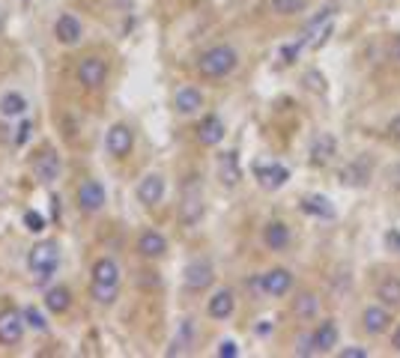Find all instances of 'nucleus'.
I'll list each match as a JSON object with an SVG mask.
<instances>
[{
    "label": "nucleus",
    "instance_id": "27",
    "mask_svg": "<svg viewBox=\"0 0 400 358\" xmlns=\"http://www.w3.org/2000/svg\"><path fill=\"white\" fill-rule=\"evenodd\" d=\"M302 209H305L308 215L328 218V221L335 218V206H332V201H328V197H323V194H311V197H305V201H302Z\"/></svg>",
    "mask_w": 400,
    "mask_h": 358
},
{
    "label": "nucleus",
    "instance_id": "41",
    "mask_svg": "<svg viewBox=\"0 0 400 358\" xmlns=\"http://www.w3.org/2000/svg\"><path fill=\"white\" fill-rule=\"evenodd\" d=\"M392 346L400 352V323H397V328H394V334H392Z\"/></svg>",
    "mask_w": 400,
    "mask_h": 358
},
{
    "label": "nucleus",
    "instance_id": "26",
    "mask_svg": "<svg viewBox=\"0 0 400 358\" xmlns=\"http://www.w3.org/2000/svg\"><path fill=\"white\" fill-rule=\"evenodd\" d=\"M45 307L51 314H66L69 307H72V293L66 290V287H48V293H45Z\"/></svg>",
    "mask_w": 400,
    "mask_h": 358
},
{
    "label": "nucleus",
    "instance_id": "20",
    "mask_svg": "<svg viewBox=\"0 0 400 358\" xmlns=\"http://www.w3.org/2000/svg\"><path fill=\"white\" fill-rule=\"evenodd\" d=\"M174 108L183 117H192L203 108V93H200L197 87H179L174 93Z\"/></svg>",
    "mask_w": 400,
    "mask_h": 358
},
{
    "label": "nucleus",
    "instance_id": "32",
    "mask_svg": "<svg viewBox=\"0 0 400 358\" xmlns=\"http://www.w3.org/2000/svg\"><path fill=\"white\" fill-rule=\"evenodd\" d=\"M308 9V0H272V12L275 15H299Z\"/></svg>",
    "mask_w": 400,
    "mask_h": 358
},
{
    "label": "nucleus",
    "instance_id": "9",
    "mask_svg": "<svg viewBox=\"0 0 400 358\" xmlns=\"http://www.w3.org/2000/svg\"><path fill=\"white\" fill-rule=\"evenodd\" d=\"M24 328H27V323H24V314L22 311H15V307L0 311V343H3V346L22 343Z\"/></svg>",
    "mask_w": 400,
    "mask_h": 358
},
{
    "label": "nucleus",
    "instance_id": "37",
    "mask_svg": "<svg viewBox=\"0 0 400 358\" xmlns=\"http://www.w3.org/2000/svg\"><path fill=\"white\" fill-rule=\"evenodd\" d=\"M338 355H341V358H367L371 352H367V350H362V346H347V350H341Z\"/></svg>",
    "mask_w": 400,
    "mask_h": 358
},
{
    "label": "nucleus",
    "instance_id": "24",
    "mask_svg": "<svg viewBox=\"0 0 400 358\" xmlns=\"http://www.w3.org/2000/svg\"><path fill=\"white\" fill-rule=\"evenodd\" d=\"M338 153V141H335V135H317L314 137V144H311V158H314V164H326V162H332Z\"/></svg>",
    "mask_w": 400,
    "mask_h": 358
},
{
    "label": "nucleus",
    "instance_id": "7",
    "mask_svg": "<svg viewBox=\"0 0 400 358\" xmlns=\"http://www.w3.org/2000/svg\"><path fill=\"white\" fill-rule=\"evenodd\" d=\"M78 209L81 212H102L105 203H108V191H105V185L99 182V179H87V182L78 185Z\"/></svg>",
    "mask_w": 400,
    "mask_h": 358
},
{
    "label": "nucleus",
    "instance_id": "6",
    "mask_svg": "<svg viewBox=\"0 0 400 358\" xmlns=\"http://www.w3.org/2000/svg\"><path fill=\"white\" fill-rule=\"evenodd\" d=\"M183 281H185V290L203 293L206 287H212V281H215V268H212V263H209L206 257H194V260L185 266Z\"/></svg>",
    "mask_w": 400,
    "mask_h": 358
},
{
    "label": "nucleus",
    "instance_id": "17",
    "mask_svg": "<svg viewBox=\"0 0 400 358\" xmlns=\"http://www.w3.org/2000/svg\"><path fill=\"white\" fill-rule=\"evenodd\" d=\"M138 254L144 257V260H158V257L167 254V239L158 233V230H144L138 236Z\"/></svg>",
    "mask_w": 400,
    "mask_h": 358
},
{
    "label": "nucleus",
    "instance_id": "36",
    "mask_svg": "<svg viewBox=\"0 0 400 358\" xmlns=\"http://www.w3.org/2000/svg\"><path fill=\"white\" fill-rule=\"evenodd\" d=\"M305 81H308L311 90H317V93H323V90H326V81H323V75H319V72H308Z\"/></svg>",
    "mask_w": 400,
    "mask_h": 358
},
{
    "label": "nucleus",
    "instance_id": "8",
    "mask_svg": "<svg viewBox=\"0 0 400 358\" xmlns=\"http://www.w3.org/2000/svg\"><path fill=\"white\" fill-rule=\"evenodd\" d=\"M105 149H108V153H111L114 158L132 155V149H135V132H132V126L114 123L111 128H108V135H105Z\"/></svg>",
    "mask_w": 400,
    "mask_h": 358
},
{
    "label": "nucleus",
    "instance_id": "11",
    "mask_svg": "<svg viewBox=\"0 0 400 358\" xmlns=\"http://www.w3.org/2000/svg\"><path fill=\"white\" fill-rule=\"evenodd\" d=\"M293 290V272L290 268H269V272L260 275V293L281 298Z\"/></svg>",
    "mask_w": 400,
    "mask_h": 358
},
{
    "label": "nucleus",
    "instance_id": "23",
    "mask_svg": "<svg viewBox=\"0 0 400 358\" xmlns=\"http://www.w3.org/2000/svg\"><path fill=\"white\" fill-rule=\"evenodd\" d=\"M290 239H293V233H290V227L284 221H269L263 227V245L269 251H284L290 245Z\"/></svg>",
    "mask_w": 400,
    "mask_h": 358
},
{
    "label": "nucleus",
    "instance_id": "29",
    "mask_svg": "<svg viewBox=\"0 0 400 358\" xmlns=\"http://www.w3.org/2000/svg\"><path fill=\"white\" fill-rule=\"evenodd\" d=\"M27 111V99L22 93H3L0 96V117H22Z\"/></svg>",
    "mask_w": 400,
    "mask_h": 358
},
{
    "label": "nucleus",
    "instance_id": "5",
    "mask_svg": "<svg viewBox=\"0 0 400 358\" xmlns=\"http://www.w3.org/2000/svg\"><path fill=\"white\" fill-rule=\"evenodd\" d=\"M75 75H78V84L84 90H102L108 84V75H111V69H108V60L105 57H81L75 66Z\"/></svg>",
    "mask_w": 400,
    "mask_h": 358
},
{
    "label": "nucleus",
    "instance_id": "33",
    "mask_svg": "<svg viewBox=\"0 0 400 358\" xmlns=\"http://www.w3.org/2000/svg\"><path fill=\"white\" fill-rule=\"evenodd\" d=\"M24 323H27V328H33V332H45L48 328V323H45V316H42V311L39 307H24Z\"/></svg>",
    "mask_w": 400,
    "mask_h": 358
},
{
    "label": "nucleus",
    "instance_id": "12",
    "mask_svg": "<svg viewBox=\"0 0 400 358\" xmlns=\"http://www.w3.org/2000/svg\"><path fill=\"white\" fill-rule=\"evenodd\" d=\"M54 36H57V42L60 45H66V48H72L81 42V36H84V24H81V18H75L72 12H63L54 22Z\"/></svg>",
    "mask_w": 400,
    "mask_h": 358
},
{
    "label": "nucleus",
    "instance_id": "38",
    "mask_svg": "<svg viewBox=\"0 0 400 358\" xmlns=\"http://www.w3.org/2000/svg\"><path fill=\"white\" fill-rule=\"evenodd\" d=\"M30 132H33V123H22V128H18V135H15V144H27Z\"/></svg>",
    "mask_w": 400,
    "mask_h": 358
},
{
    "label": "nucleus",
    "instance_id": "3",
    "mask_svg": "<svg viewBox=\"0 0 400 358\" xmlns=\"http://www.w3.org/2000/svg\"><path fill=\"white\" fill-rule=\"evenodd\" d=\"M60 266V245L57 242H36L27 251V268L39 284H45L48 278L57 272Z\"/></svg>",
    "mask_w": 400,
    "mask_h": 358
},
{
    "label": "nucleus",
    "instance_id": "10",
    "mask_svg": "<svg viewBox=\"0 0 400 358\" xmlns=\"http://www.w3.org/2000/svg\"><path fill=\"white\" fill-rule=\"evenodd\" d=\"M328 33H332V9H323L319 15H314L311 22H308L305 27V33H302V42L305 48H319L328 39Z\"/></svg>",
    "mask_w": 400,
    "mask_h": 358
},
{
    "label": "nucleus",
    "instance_id": "31",
    "mask_svg": "<svg viewBox=\"0 0 400 358\" xmlns=\"http://www.w3.org/2000/svg\"><path fill=\"white\" fill-rule=\"evenodd\" d=\"M319 311V298L314 293H299V298L293 302V314L302 316V320H314Z\"/></svg>",
    "mask_w": 400,
    "mask_h": 358
},
{
    "label": "nucleus",
    "instance_id": "22",
    "mask_svg": "<svg viewBox=\"0 0 400 358\" xmlns=\"http://www.w3.org/2000/svg\"><path fill=\"white\" fill-rule=\"evenodd\" d=\"M367 179H371V164H367V158H356V162H349L341 171V182L347 188H365Z\"/></svg>",
    "mask_w": 400,
    "mask_h": 358
},
{
    "label": "nucleus",
    "instance_id": "13",
    "mask_svg": "<svg viewBox=\"0 0 400 358\" xmlns=\"http://www.w3.org/2000/svg\"><path fill=\"white\" fill-rule=\"evenodd\" d=\"M165 191H167V185H165V176L162 173H147L141 182H138V201H141L144 206H158L165 201Z\"/></svg>",
    "mask_w": 400,
    "mask_h": 358
},
{
    "label": "nucleus",
    "instance_id": "14",
    "mask_svg": "<svg viewBox=\"0 0 400 358\" xmlns=\"http://www.w3.org/2000/svg\"><path fill=\"white\" fill-rule=\"evenodd\" d=\"M254 176H257L260 188H266V191H278L281 185H287L290 171H287L284 164L272 162V164H257V167H254Z\"/></svg>",
    "mask_w": 400,
    "mask_h": 358
},
{
    "label": "nucleus",
    "instance_id": "21",
    "mask_svg": "<svg viewBox=\"0 0 400 358\" xmlns=\"http://www.w3.org/2000/svg\"><path fill=\"white\" fill-rule=\"evenodd\" d=\"M311 343H314V355H319V352H332L335 346H338V325H335L332 320L319 323L314 332H311Z\"/></svg>",
    "mask_w": 400,
    "mask_h": 358
},
{
    "label": "nucleus",
    "instance_id": "35",
    "mask_svg": "<svg viewBox=\"0 0 400 358\" xmlns=\"http://www.w3.org/2000/svg\"><path fill=\"white\" fill-rule=\"evenodd\" d=\"M215 352L222 355V358H236V355H239V346H236V341H222Z\"/></svg>",
    "mask_w": 400,
    "mask_h": 358
},
{
    "label": "nucleus",
    "instance_id": "39",
    "mask_svg": "<svg viewBox=\"0 0 400 358\" xmlns=\"http://www.w3.org/2000/svg\"><path fill=\"white\" fill-rule=\"evenodd\" d=\"M385 242H388V248L400 251V233H397V230H388V233H385Z\"/></svg>",
    "mask_w": 400,
    "mask_h": 358
},
{
    "label": "nucleus",
    "instance_id": "34",
    "mask_svg": "<svg viewBox=\"0 0 400 358\" xmlns=\"http://www.w3.org/2000/svg\"><path fill=\"white\" fill-rule=\"evenodd\" d=\"M24 227H27L30 233H42V230H45L42 212H36V209H27V212H24Z\"/></svg>",
    "mask_w": 400,
    "mask_h": 358
},
{
    "label": "nucleus",
    "instance_id": "16",
    "mask_svg": "<svg viewBox=\"0 0 400 358\" xmlns=\"http://www.w3.org/2000/svg\"><path fill=\"white\" fill-rule=\"evenodd\" d=\"M33 173H36V179L39 182H45V185H51V182H57L60 179V173H63V162H60V155L57 153H42L33 162Z\"/></svg>",
    "mask_w": 400,
    "mask_h": 358
},
{
    "label": "nucleus",
    "instance_id": "40",
    "mask_svg": "<svg viewBox=\"0 0 400 358\" xmlns=\"http://www.w3.org/2000/svg\"><path fill=\"white\" fill-rule=\"evenodd\" d=\"M388 135H392L394 141H400V114L392 119V123H388Z\"/></svg>",
    "mask_w": 400,
    "mask_h": 358
},
{
    "label": "nucleus",
    "instance_id": "30",
    "mask_svg": "<svg viewBox=\"0 0 400 358\" xmlns=\"http://www.w3.org/2000/svg\"><path fill=\"white\" fill-rule=\"evenodd\" d=\"M192 341H194V323L192 320H183V325H179V334L174 337V346L167 350V355L188 352V350H192Z\"/></svg>",
    "mask_w": 400,
    "mask_h": 358
},
{
    "label": "nucleus",
    "instance_id": "25",
    "mask_svg": "<svg viewBox=\"0 0 400 358\" xmlns=\"http://www.w3.org/2000/svg\"><path fill=\"white\" fill-rule=\"evenodd\" d=\"M218 179L224 185H236L242 179V167H239V155L236 153H222L218 155Z\"/></svg>",
    "mask_w": 400,
    "mask_h": 358
},
{
    "label": "nucleus",
    "instance_id": "4",
    "mask_svg": "<svg viewBox=\"0 0 400 358\" xmlns=\"http://www.w3.org/2000/svg\"><path fill=\"white\" fill-rule=\"evenodd\" d=\"M203 218V182L200 176H185L183 194H179V221L185 227H194Z\"/></svg>",
    "mask_w": 400,
    "mask_h": 358
},
{
    "label": "nucleus",
    "instance_id": "42",
    "mask_svg": "<svg viewBox=\"0 0 400 358\" xmlns=\"http://www.w3.org/2000/svg\"><path fill=\"white\" fill-rule=\"evenodd\" d=\"M392 54H394V60H397V63H400V36L394 39V45H392Z\"/></svg>",
    "mask_w": 400,
    "mask_h": 358
},
{
    "label": "nucleus",
    "instance_id": "28",
    "mask_svg": "<svg viewBox=\"0 0 400 358\" xmlns=\"http://www.w3.org/2000/svg\"><path fill=\"white\" fill-rule=\"evenodd\" d=\"M376 298L385 307H400V278H385V281H379Z\"/></svg>",
    "mask_w": 400,
    "mask_h": 358
},
{
    "label": "nucleus",
    "instance_id": "2",
    "mask_svg": "<svg viewBox=\"0 0 400 358\" xmlns=\"http://www.w3.org/2000/svg\"><path fill=\"white\" fill-rule=\"evenodd\" d=\"M239 63V54H236V48H230V45H212V48H206L203 54H200L197 60V72L203 75V78H227L230 72L236 69Z\"/></svg>",
    "mask_w": 400,
    "mask_h": 358
},
{
    "label": "nucleus",
    "instance_id": "44",
    "mask_svg": "<svg viewBox=\"0 0 400 358\" xmlns=\"http://www.w3.org/2000/svg\"><path fill=\"white\" fill-rule=\"evenodd\" d=\"M0 24H3V9H0Z\"/></svg>",
    "mask_w": 400,
    "mask_h": 358
},
{
    "label": "nucleus",
    "instance_id": "1",
    "mask_svg": "<svg viewBox=\"0 0 400 358\" xmlns=\"http://www.w3.org/2000/svg\"><path fill=\"white\" fill-rule=\"evenodd\" d=\"M119 287H123V268L114 257H99L90 272V296L99 305H114L119 298Z\"/></svg>",
    "mask_w": 400,
    "mask_h": 358
},
{
    "label": "nucleus",
    "instance_id": "18",
    "mask_svg": "<svg viewBox=\"0 0 400 358\" xmlns=\"http://www.w3.org/2000/svg\"><path fill=\"white\" fill-rule=\"evenodd\" d=\"M388 325H392V314H388V307H385L383 302L365 307L362 328H365L367 334H383V332H388Z\"/></svg>",
    "mask_w": 400,
    "mask_h": 358
},
{
    "label": "nucleus",
    "instance_id": "19",
    "mask_svg": "<svg viewBox=\"0 0 400 358\" xmlns=\"http://www.w3.org/2000/svg\"><path fill=\"white\" fill-rule=\"evenodd\" d=\"M236 311V296L233 290H218L212 293V298L206 302V314L212 316V320H230Z\"/></svg>",
    "mask_w": 400,
    "mask_h": 358
},
{
    "label": "nucleus",
    "instance_id": "43",
    "mask_svg": "<svg viewBox=\"0 0 400 358\" xmlns=\"http://www.w3.org/2000/svg\"><path fill=\"white\" fill-rule=\"evenodd\" d=\"M394 185H400V164L394 167Z\"/></svg>",
    "mask_w": 400,
    "mask_h": 358
},
{
    "label": "nucleus",
    "instance_id": "15",
    "mask_svg": "<svg viewBox=\"0 0 400 358\" xmlns=\"http://www.w3.org/2000/svg\"><path fill=\"white\" fill-rule=\"evenodd\" d=\"M224 135H227V128H224V119L218 117V114H206L203 119H200L197 141L203 144V146H218V144L224 141Z\"/></svg>",
    "mask_w": 400,
    "mask_h": 358
}]
</instances>
